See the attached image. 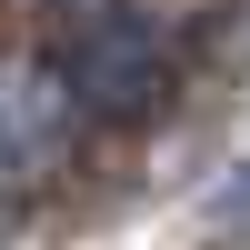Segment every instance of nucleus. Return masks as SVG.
I'll return each instance as SVG.
<instances>
[{
  "mask_svg": "<svg viewBox=\"0 0 250 250\" xmlns=\"http://www.w3.org/2000/svg\"><path fill=\"white\" fill-rule=\"evenodd\" d=\"M60 100L90 120H150L170 100V30L140 0H60Z\"/></svg>",
  "mask_w": 250,
  "mask_h": 250,
  "instance_id": "obj_1",
  "label": "nucleus"
},
{
  "mask_svg": "<svg viewBox=\"0 0 250 250\" xmlns=\"http://www.w3.org/2000/svg\"><path fill=\"white\" fill-rule=\"evenodd\" d=\"M60 150H70V100H60V80L0 60V190H30L40 170H60Z\"/></svg>",
  "mask_w": 250,
  "mask_h": 250,
  "instance_id": "obj_2",
  "label": "nucleus"
}]
</instances>
